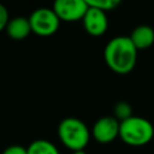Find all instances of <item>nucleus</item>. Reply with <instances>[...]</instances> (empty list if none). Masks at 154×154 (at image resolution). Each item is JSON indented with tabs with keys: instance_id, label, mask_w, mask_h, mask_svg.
Instances as JSON below:
<instances>
[{
	"instance_id": "1a4fd4ad",
	"label": "nucleus",
	"mask_w": 154,
	"mask_h": 154,
	"mask_svg": "<svg viewBox=\"0 0 154 154\" xmlns=\"http://www.w3.org/2000/svg\"><path fill=\"white\" fill-rule=\"evenodd\" d=\"M129 37L137 51L147 49L154 43V29L149 25H140L132 30Z\"/></svg>"
},
{
	"instance_id": "4468645a",
	"label": "nucleus",
	"mask_w": 154,
	"mask_h": 154,
	"mask_svg": "<svg viewBox=\"0 0 154 154\" xmlns=\"http://www.w3.org/2000/svg\"><path fill=\"white\" fill-rule=\"evenodd\" d=\"M2 154H28V149L19 144H13L7 147Z\"/></svg>"
},
{
	"instance_id": "20e7f679",
	"label": "nucleus",
	"mask_w": 154,
	"mask_h": 154,
	"mask_svg": "<svg viewBox=\"0 0 154 154\" xmlns=\"http://www.w3.org/2000/svg\"><path fill=\"white\" fill-rule=\"evenodd\" d=\"M29 22L31 25V31L40 36H49L59 29L60 19L53 8L41 7L35 10L30 17Z\"/></svg>"
},
{
	"instance_id": "f03ea898",
	"label": "nucleus",
	"mask_w": 154,
	"mask_h": 154,
	"mask_svg": "<svg viewBox=\"0 0 154 154\" xmlns=\"http://www.w3.org/2000/svg\"><path fill=\"white\" fill-rule=\"evenodd\" d=\"M154 128L152 123L142 117L132 116L120 122L119 137L129 146L141 147L152 141Z\"/></svg>"
},
{
	"instance_id": "2eb2a0df",
	"label": "nucleus",
	"mask_w": 154,
	"mask_h": 154,
	"mask_svg": "<svg viewBox=\"0 0 154 154\" xmlns=\"http://www.w3.org/2000/svg\"><path fill=\"white\" fill-rule=\"evenodd\" d=\"M73 154H87L84 150H79V152H73Z\"/></svg>"
},
{
	"instance_id": "0eeeda50",
	"label": "nucleus",
	"mask_w": 154,
	"mask_h": 154,
	"mask_svg": "<svg viewBox=\"0 0 154 154\" xmlns=\"http://www.w3.org/2000/svg\"><path fill=\"white\" fill-rule=\"evenodd\" d=\"M82 22H83V26L85 31L93 36H100L105 34L108 26V19H107L106 12L99 8H95V7H90V6L84 18L82 19Z\"/></svg>"
},
{
	"instance_id": "f8f14e48",
	"label": "nucleus",
	"mask_w": 154,
	"mask_h": 154,
	"mask_svg": "<svg viewBox=\"0 0 154 154\" xmlns=\"http://www.w3.org/2000/svg\"><path fill=\"white\" fill-rule=\"evenodd\" d=\"M114 114H116V118L120 122L132 117V111H131V107L128 102H118L116 106H114Z\"/></svg>"
},
{
	"instance_id": "6e6552de",
	"label": "nucleus",
	"mask_w": 154,
	"mask_h": 154,
	"mask_svg": "<svg viewBox=\"0 0 154 154\" xmlns=\"http://www.w3.org/2000/svg\"><path fill=\"white\" fill-rule=\"evenodd\" d=\"M6 34L12 40H24L31 32V25L29 18L25 17H14L10 20L8 25L5 29Z\"/></svg>"
},
{
	"instance_id": "423d86ee",
	"label": "nucleus",
	"mask_w": 154,
	"mask_h": 154,
	"mask_svg": "<svg viewBox=\"0 0 154 154\" xmlns=\"http://www.w3.org/2000/svg\"><path fill=\"white\" fill-rule=\"evenodd\" d=\"M119 129L120 122L116 117H102L93 125L91 135L97 142L108 143L119 136Z\"/></svg>"
},
{
	"instance_id": "9b49d317",
	"label": "nucleus",
	"mask_w": 154,
	"mask_h": 154,
	"mask_svg": "<svg viewBox=\"0 0 154 154\" xmlns=\"http://www.w3.org/2000/svg\"><path fill=\"white\" fill-rule=\"evenodd\" d=\"M87 2H88V5L90 7L99 8L101 11H103V12L114 10L120 4L119 0H87Z\"/></svg>"
},
{
	"instance_id": "7ed1b4c3",
	"label": "nucleus",
	"mask_w": 154,
	"mask_h": 154,
	"mask_svg": "<svg viewBox=\"0 0 154 154\" xmlns=\"http://www.w3.org/2000/svg\"><path fill=\"white\" fill-rule=\"evenodd\" d=\"M58 135L61 143L73 152L83 150L90 138V132L87 125L73 117L65 118L60 122Z\"/></svg>"
},
{
	"instance_id": "9d476101",
	"label": "nucleus",
	"mask_w": 154,
	"mask_h": 154,
	"mask_svg": "<svg viewBox=\"0 0 154 154\" xmlns=\"http://www.w3.org/2000/svg\"><path fill=\"white\" fill-rule=\"evenodd\" d=\"M26 149L28 154H59L58 148L47 140H36Z\"/></svg>"
},
{
	"instance_id": "f257e3e1",
	"label": "nucleus",
	"mask_w": 154,
	"mask_h": 154,
	"mask_svg": "<svg viewBox=\"0 0 154 154\" xmlns=\"http://www.w3.org/2000/svg\"><path fill=\"white\" fill-rule=\"evenodd\" d=\"M103 58L112 71L128 73L136 65L137 48L129 36H117L105 46Z\"/></svg>"
},
{
	"instance_id": "ddd939ff",
	"label": "nucleus",
	"mask_w": 154,
	"mask_h": 154,
	"mask_svg": "<svg viewBox=\"0 0 154 154\" xmlns=\"http://www.w3.org/2000/svg\"><path fill=\"white\" fill-rule=\"evenodd\" d=\"M8 23H10L8 12L4 5H0V30H5Z\"/></svg>"
},
{
	"instance_id": "39448f33",
	"label": "nucleus",
	"mask_w": 154,
	"mask_h": 154,
	"mask_svg": "<svg viewBox=\"0 0 154 154\" xmlns=\"http://www.w3.org/2000/svg\"><path fill=\"white\" fill-rule=\"evenodd\" d=\"M89 6L87 0H57L53 4V10L64 22H76L83 19Z\"/></svg>"
}]
</instances>
